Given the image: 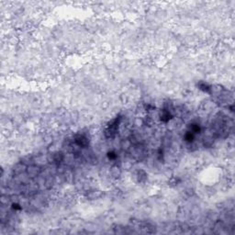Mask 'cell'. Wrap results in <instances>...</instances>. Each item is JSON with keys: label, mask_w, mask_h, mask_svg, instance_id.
Listing matches in <instances>:
<instances>
[{"label": "cell", "mask_w": 235, "mask_h": 235, "mask_svg": "<svg viewBox=\"0 0 235 235\" xmlns=\"http://www.w3.org/2000/svg\"><path fill=\"white\" fill-rule=\"evenodd\" d=\"M121 116H118L117 118L113 119L111 121H109L108 125H107V128L105 130V136L108 139H113L117 133H118V130H119V126L120 124V121H121Z\"/></svg>", "instance_id": "cell-1"}, {"label": "cell", "mask_w": 235, "mask_h": 235, "mask_svg": "<svg viewBox=\"0 0 235 235\" xmlns=\"http://www.w3.org/2000/svg\"><path fill=\"white\" fill-rule=\"evenodd\" d=\"M73 143L81 148H87L89 144V140L84 134H77L73 138Z\"/></svg>", "instance_id": "cell-2"}, {"label": "cell", "mask_w": 235, "mask_h": 235, "mask_svg": "<svg viewBox=\"0 0 235 235\" xmlns=\"http://www.w3.org/2000/svg\"><path fill=\"white\" fill-rule=\"evenodd\" d=\"M27 174L28 175H30V177H36L38 176L41 172V169L39 165L37 164H31V165H29L27 167Z\"/></svg>", "instance_id": "cell-3"}, {"label": "cell", "mask_w": 235, "mask_h": 235, "mask_svg": "<svg viewBox=\"0 0 235 235\" xmlns=\"http://www.w3.org/2000/svg\"><path fill=\"white\" fill-rule=\"evenodd\" d=\"M159 118H160V119H161L163 122H168L170 119H172L173 115L171 113V111L166 110V109H163V110L160 111Z\"/></svg>", "instance_id": "cell-4"}, {"label": "cell", "mask_w": 235, "mask_h": 235, "mask_svg": "<svg viewBox=\"0 0 235 235\" xmlns=\"http://www.w3.org/2000/svg\"><path fill=\"white\" fill-rule=\"evenodd\" d=\"M52 163L60 165L63 161H64V154L62 152H55L54 154H52Z\"/></svg>", "instance_id": "cell-5"}, {"label": "cell", "mask_w": 235, "mask_h": 235, "mask_svg": "<svg viewBox=\"0 0 235 235\" xmlns=\"http://www.w3.org/2000/svg\"><path fill=\"white\" fill-rule=\"evenodd\" d=\"M197 87H199V88L203 91V92H206V93H210L211 91V87L210 86L209 84H207L206 82H199V84H197Z\"/></svg>", "instance_id": "cell-6"}, {"label": "cell", "mask_w": 235, "mask_h": 235, "mask_svg": "<svg viewBox=\"0 0 235 235\" xmlns=\"http://www.w3.org/2000/svg\"><path fill=\"white\" fill-rule=\"evenodd\" d=\"M136 176H137V179L140 183H144L147 180V174L143 170H139L137 172Z\"/></svg>", "instance_id": "cell-7"}, {"label": "cell", "mask_w": 235, "mask_h": 235, "mask_svg": "<svg viewBox=\"0 0 235 235\" xmlns=\"http://www.w3.org/2000/svg\"><path fill=\"white\" fill-rule=\"evenodd\" d=\"M195 137H196V134L190 132L189 130H187L186 132V134H185V136H184V139H185V140L187 143H192L194 142V140H195Z\"/></svg>", "instance_id": "cell-8"}, {"label": "cell", "mask_w": 235, "mask_h": 235, "mask_svg": "<svg viewBox=\"0 0 235 235\" xmlns=\"http://www.w3.org/2000/svg\"><path fill=\"white\" fill-rule=\"evenodd\" d=\"M188 130L190 132L194 133V134H196V133H199L200 130H201V128L199 124L196 123H192L189 125V128H188Z\"/></svg>", "instance_id": "cell-9"}, {"label": "cell", "mask_w": 235, "mask_h": 235, "mask_svg": "<svg viewBox=\"0 0 235 235\" xmlns=\"http://www.w3.org/2000/svg\"><path fill=\"white\" fill-rule=\"evenodd\" d=\"M111 175H112V176H114V177H119L121 175L120 169L118 166H113L111 168Z\"/></svg>", "instance_id": "cell-10"}, {"label": "cell", "mask_w": 235, "mask_h": 235, "mask_svg": "<svg viewBox=\"0 0 235 235\" xmlns=\"http://www.w3.org/2000/svg\"><path fill=\"white\" fill-rule=\"evenodd\" d=\"M108 157L109 160H115L117 158V154L115 152H108Z\"/></svg>", "instance_id": "cell-11"}, {"label": "cell", "mask_w": 235, "mask_h": 235, "mask_svg": "<svg viewBox=\"0 0 235 235\" xmlns=\"http://www.w3.org/2000/svg\"><path fill=\"white\" fill-rule=\"evenodd\" d=\"M12 209L13 210H21V207H20V205H18V204H15V203H13L12 204Z\"/></svg>", "instance_id": "cell-12"}]
</instances>
